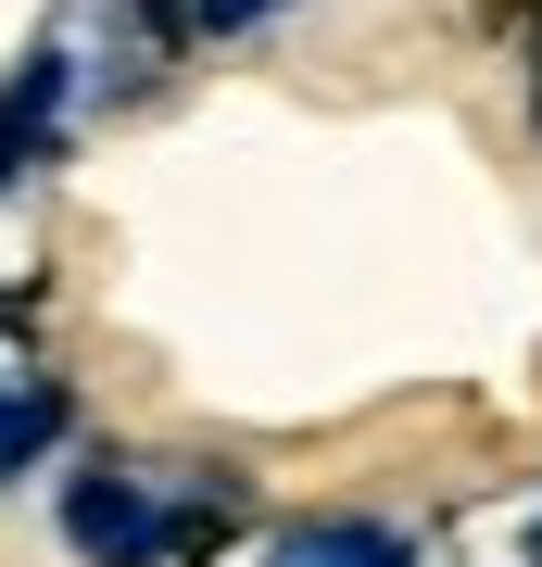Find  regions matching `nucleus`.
I'll return each mask as SVG.
<instances>
[{
  "instance_id": "f03ea898",
  "label": "nucleus",
  "mask_w": 542,
  "mask_h": 567,
  "mask_svg": "<svg viewBox=\"0 0 542 567\" xmlns=\"http://www.w3.org/2000/svg\"><path fill=\"white\" fill-rule=\"evenodd\" d=\"M51 126H63V51H25L0 76V177H25L51 152Z\"/></svg>"
},
{
  "instance_id": "39448f33",
  "label": "nucleus",
  "mask_w": 542,
  "mask_h": 567,
  "mask_svg": "<svg viewBox=\"0 0 542 567\" xmlns=\"http://www.w3.org/2000/svg\"><path fill=\"white\" fill-rule=\"evenodd\" d=\"M202 25H227V39H241V25H265V13H290V0H190Z\"/></svg>"
},
{
  "instance_id": "7ed1b4c3",
  "label": "nucleus",
  "mask_w": 542,
  "mask_h": 567,
  "mask_svg": "<svg viewBox=\"0 0 542 567\" xmlns=\"http://www.w3.org/2000/svg\"><path fill=\"white\" fill-rule=\"evenodd\" d=\"M278 567H403V543L391 529H290Z\"/></svg>"
},
{
  "instance_id": "f257e3e1",
  "label": "nucleus",
  "mask_w": 542,
  "mask_h": 567,
  "mask_svg": "<svg viewBox=\"0 0 542 567\" xmlns=\"http://www.w3.org/2000/svg\"><path fill=\"white\" fill-rule=\"evenodd\" d=\"M63 543L89 567H152L177 543V517H164L152 480H126V466H89V480H63Z\"/></svg>"
},
{
  "instance_id": "20e7f679",
  "label": "nucleus",
  "mask_w": 542,
  "mask_h": 567,
  "mask_svg": "<svg viewBox=\"0 0 542 567\" xmlns=\"http://www.w3.org/2000/svg\"><path fill=\"white\" fill-rule=\"evenodd\" d=\"M51 429H63V391H13V379H0V466H13V454H39Z\"/></svg>"
}]
</instances>
